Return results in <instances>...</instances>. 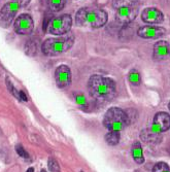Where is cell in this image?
I'll use <instances>...</instances> for the list:
<instances>
[{
  "mask_svg": "<svg viewBox=\"0 0 170 172\" xmlns=\"http://www.w3.org/2000/svg\"><path fill=\"white\" fill-rule=\"evenodd\" d=\"M88 89L90 95L100 103L110 102L116 96V83L102 75H92L88 83Z\"/></svg>",
  "mask_w": 170,
  "mask_h": 172,
  "instance_id": "obj_1",
  "label": "cell"
},
{
  "mask_svg": "<svg viewBox=\"0 0 170 172\" xmlns=\"http://www.w3.org/2000/svg\"><path fill=\"white\" fill-rule=\"evenodd\" d=\"M107 22V14L101 8L83 7L75 16V23L77 26H85L89 24L93 28L103 27Z\"/></svg>",
  "mask_w": 170,
  "mask_h": 172,
  "instance_id": "obj_2",
  "label": "cell"
},
{
  "mask_svg": "<svg viewBox=\"0 0 170 172\" xmlns=\"http://www.w3.org/2000/svg\"><path fill=\"white\" fill-rule=\"evenodd\" d=\"M74 43L73 35H67L57 38H49L41 45L42 53L47 56H57L68 51Z\"/></svg>",
  "mask_w": 170,
  "mask_h": 172,
  "instance_id": "obj_3",
  "label": "cell"
},
{
  "mask_svg": "<svg viewBox=\"0 0 170 172\" xmlns=\"http://www.w3.org/2000/svg\"><path fill=\"white\" fill-rule=\"evenodd\" d=\"M128 124L127 114L121 108L112 107L106 111L103 119V125L109 131H120L125 128V126Z\"/></svg>",
  "mask_w": 170,
  "mask_h": 172,
  "instance_id": "obj_4",
  "label": "cell"
},
{
  "mask_svg": "<svg viewBox=\"0 0 170 172\" xmlns=\"http://www.w3.org/2000/svg\"><path fill=\"white\" fill-rule=\"evenodd\" d=\"M72 27V18L70 15H62L51 19L47 26V32L54 35H63L70 31Z\"/></svg>",
  "mask_w": 170,
  "mask_h": 172,
  "instance_id": "obj_5",
  "label": "cell"
},
{
  "mask_svg": "<svg viewBox=\"0 0 170 172\" xmlns=\"http://www.w3.org/2000/svg\"><path fill=\"white\" fill-rule=\"evenodd\" d=\"M19 8H20V5L18 4L15 0L6 3L0 10V26L3 28L9 27V25L15 19Z\"/></svg>",
  "mask_w": 170,
  "mask_h": 172,
  "instance_id": "obj_6",
  "label": "cell"
},
{
  "mask_svg": "<svg viewBox=\"0 0 170 172\" xmlns=\"http://www.w3.org/2000/svg\"><path fill=\"white\" fill-rule=\"evenodd\" d=\"M34 28L33 19L30 15L24 14L17 18L15 21V30L18 34L21 35H29L32 33Z\"/></svg>",
  "mask_w": 170,
  "mask_h": 172,
  "instance_id": "obj_7",
  "label": "cell"
},
{
  "mask_svg": "<svg viewBox=\"0 0 170 172\" xmlns=\"http://www.w3.org/2000/svg\"><path fill=\"white\" fill-rule=\"evenodd\" d=\"M138 14V8L135 5L133 6H128V7H122L116 9V20L119 24L123 25H128L131 24L135 20L136 16Z\"/></svg>",
  "mask_w": 170,
  "mask_h": 172,
  "instance_id": "obj_8",
  "label": "cell"
},
{
  "mask_svg": "<svg viewBox=\"0 0 170 172\" xmlns=\"http://www.w3.org/2000/svg\"><path fill=\"white\" fill-rule=\"evenodd\" d=\"M166 30L165 28L157 26V25H146L138 29L137 34L141 38L146 39H157L160 38L163 35H165Z\"/></svg>",
  "mask_w": 170,
  "mask_h": 172,
  "instance_id": "obj_9",
  "label": "cell"
},
{
  "mask_svg": "<svg viewBox=\"0 0 170 172\" xmlns=\"http://www.w3.org/2000/svg\"><path fill=\"white\" fill-rule=\"evenodd\" d=\"M55 79L58 88L65 89L71 83V71L67 65L62 64L56 69Z\"/></svg>",
  "mask_w": 170,
  "mask_h": 172,
  "instance_id": "obj_10",
  "label": "cell"
},
{
  "mask_svg": "<svg viewBox=\"0 0 170 172\" xmlns=\"http://www.w3.org/2000/svg\"><path fill=\"white\" fill-rule=\"evenodd\" d=\"M141 19L144 23L150 25L160 24L164 20L162 12L156 7H148L141 12Z\"/></svg>",
  "mask_w": 170,
  "mask_h": 172,
  "instance_id": "obj_11",
  "label": "cell"
},
{
  "mask_svg": "<svg viewBox=\"0 0 170 172\" xmlns=\"http://www.w3.org/2000/svg\"><path fill=\"white\" fill-rule=\"evenodd\" d=\"M153 128L158 132H164L170 129V114L166 112H158L154 118Z\"/></svg>",
  "mask_w": 170,
  "mask_h": 172,
  "instance_id": "obj_12",
  "label": "cell"
},
{
  "mask_svg": "<svg viewBox=\"0 0 170 172\" xmlns=\"http://www.w3.org/2000/svg\"><path fill=\"white\" fill-rule=\"evenodd\" d=\"M170 54V47L168 42L166 41H158L157 43H155L154 45V53H153V57L154 59L157 60V61H161V60H164L165 58H167Z\"/></svg>",
  "mask_w": 170,
  "mask_h": 172,
  "instance_id": "obj_13",
  "label": "cell"
},
{
  "mask_svg": "<svg viewBox=\"0 0 170 172\" xmlns=\"http://www.w3.org/2000/svg\"><path fill=\"white\" fill-rule=\"evenodd\" d=\"M140 136L143 141H146V142L156 143L160 140V132H158L153 127L150 129H148V130H143Z\"/></svg>",
  "mask_w": 170,
  "mask_h": 172,
  "instance_id": "obj_14",
  "label": "cell"
},
{
  "mask_svg": "<svg viewBox=\"0 0 170 172\" xmlns=\"http://www.w3.org/2000/svg\"><path fill=\"white\" fill-rule=\"evenodd\" d=\"M132 155L133 159L137 164H142L144 162V158H143L142 148L139 142H135L132 146Z\"/></svg>",
  "mask_w": 170,
  "mask_h": 172,
  "instance_id": "obj_15",
  "label": "cell"
},
{
  "mask_svg": "<svg viewBox=\"0 0 170 172\" xmlns=\"http://www.w3.org/2000/svg\"><path fill=\"white\" fill-rule=\"evenodd\" d=\"M45 2H47L49 9L54 12H57L65 7L67 0H45Z\"/></svg>",
  "mask_w": 170,
  "mask_h": 172,
  "instance_id": "obj_16",
  "label": "cell"
},
{
  "mask_svg": "<svg viewBox=\"0 0 170 172\" xmlns=\"http://www.w3.org/2000/svg\"><path fill=\"white\" fill-rule=\"evenodd\" d=\"M134 35V28L131 27L130 24L125 25L123 27V29L120 32V39L124 40H129L130 38H132Z\"/></svg>",
  "mask_w": 170,
  "mask_h": 172,
  "instance_id": "obj_17",
  "label": "cell"
},
{
  "mask_svg": "<svg viewBox=\"0 0 170 172\" xmlns=\"http://www.w3.org/2000/svg\"><path fill=\"white\" fill-rule=\"evenodd\" d=\"M139 0H112V6L116 9L122 7H128V6H133Z\"/></svg>",
  "mask_w": 170,
  "mask_h": 172,
  "instance_id": "obj_18",
  "label": "cell"
},
{
  "mask_svg": "<svg viewBox=\"0 0 170 172\" xmlns=\"http://www.w3.org/2000/svg\"><path fill=\"white\" fill-rule=\"evenodd\" d=\"M105 141L109 145H116L120 141V132L118 131H109L105 135Z\"/></svg>",
  "mask_w": 170,
  "mask_h": 172,
  "instance_id": "obj_19",
  "label": "cell"
},
{
  "mask_svg": "<svg viewBox=\"0 0 170 172\" xmlns=\"http://www.w3.org/2000/svg\"><path fill=\"white\" fill-rule=\"evenodd\" d=\"M25 53L29 57H34L37 53V45L34 40L30 39L25 44Z\"/></svg>",
  "mask_w": 170,
  "mask_h": 172,
  "instance_id": "obj_20",
  "label": "cell"
},
{
  "mask_svg": "<svg viewBox=\"0 0 170 172\" xmlns=\"http://www.w3.org/2000/svg\"><path fill=\"white\" fill-rule=\"evenodd\" d=\"M153 172H170V167L168 166V164L164 162L157 163L154 166Z\"/></svg>",
  "mask_w": 170,
  "mask_h": 172,
  "instance_id": "obj_21",
  "label": "cell"
},
{
  "mask_svg": "<svg viewBox=\"0 0 170 172\" xmlns=\"http://www.w3.org/2000/svg\"><path fill=\"white\" fill-rule=\"evenodd\" d=\"M47 166H49V169L51 170V172H60V166L58 164L55 159L53 158H49V161H47Z\"/></svg>",
  "mask_w": 170,
  "mask_h": 172,
  "instance_id": "obj_22",
  "label": "cell"
},
{
  "mask_svg": "<svg viewBox=\"0 0 170 172\" xmlns=\"http://www.w3.org/2000/svg\"><path fill=\"white\" fill-rule=\"evenodd\" d=\"M129 81L134 85H138L140 83V75L136 70H132L129 74Z\"/></svg>",
  "mask_w": 170,
  "mask_h": 172,
  "instance_id": "obj_23",
  "label": "cell"
},
{
  "mask_svg": "<svg viewBox=\"0 0 170 172\" xmlns=\"http://www.w3.org/2000/svg\"><path fill=\"white\" fill-rule=\"evenodd\" d=\"M5 81H6V87H7V89H8V91L10 92V93L14 95V96L16 97V98H18V99H20V97H19V92L16 90V88L14 87V85L12 84V81L8 79V77H6V79H5Z\"/></svg>",
  "mask_w": 170,
  "mask_h": 172,
  "instance_id": "obj_24",
  "label": "cell"
},
{
  "mask_svg": "<svg viewBox=\"0 0 170 172\" xmlns=\"http://www.w3.org/2000/svg\"><path fill=\"white\" fill-rule=\"evenodd\" d=\"M16 152H17V154L20 156L21 158H26V159H28V158H29L28 152L25 150V148H23L21 144H17V145H16Z\"/></svg>",
  "mask_w": 170,
  "mask_h": 172,
  "instance_id": "obj_25",
  "label": "cell"
},
{
  "mask_svg": "<svg viewBox=\"0 0 170 172\" xmlns=\"http://www.w3.org/2000/svg\"><path fill=\"white\" fill-rule=\"evenodd\" d=\"M15 1L20 5V7H25V6H27L30 2V0H15Z\"/></svg>",
  "mask_w": 170,
  "mask_h": 172,
  "instance_id": "obj_26",
  "label": "cell"
},
{
  "mask_svg": "<svg viewBox=\"0 0 170 172\" xmlns=\"http://www.w3.org/2000/svg\"><path fill=\"white\" fill-rule=\"evenodd\" d=\"M19 97H20V100H22V101H27L28 100L27 96H26V94H25L23 91L19 92Z\"/></svg>",
  "mask_w": 170,
  "mask_h": 172,
  "instance_id": "obj_27",
  "label": "cell"
},
{
  "mask_svg": "<svg viewBox=\"0 0 170 172\" xmlns=\"http://www.w3.org/2000/svg\"><path fill=\"white\" fill-rule=\"evenodd\" d=\"M160 2L162 3L163 5H168V6H170V0H160Z\"/></svg>",
  "mask_w": 170,
  "mask_h": 172,
  "instance_id": "obj_28",
  "label": "cell"
},
{
  "mask_svg": "<svg viewBox=\"0 0 170 172\" xmlns=\"http://www.w3.org/2000/svg\"><path fill=\"white\" fill-rule=\"evenodd\" d=\"M77 101L79 102V103H81V104H83V102H84V97H81V96H79L77 98Z\"/></svg>",
  "mask_w": 170,
  "mask_h": 172,
  "instance_id": "obj_29",
  "label": "cell"
},
{
  "mask_svg": "<svg viewBox=\"0 0 170 172\" xmlns=\"http://www.w3.org/2000/svg\"><path fill=\"white\" fill-rule=\"evenodd\" d=\"M26 172H34V168L33 167H30V168H28V170Z\"/></svg>",
  "mask_w": 170,
  "mask_h": 172,
  "instance_id": "obj_30",
  "label": "cell"
},
{
  "mask_svg": "<svg viewBox=\"0 0 170 172\" xmlns=\"http://www.w3.org/2000/svg\"><path fill=\"white\" fill-rule=\"evenodd\" d=\"M40 172H47V170H45V169H43V170H41V171H40Z\"/></svg>",
  "mask_w": 170,
  "mask_h": 172,
  "instance_id": "obj_31",
  "label": "cell"
},
{
  "mask_svg": "<svg viewBox=\"0 0 170 172\" xmlns=\"http://www.w3.org/2000/svg\"><path fill=\"white\" fill-rule=\"evenodd\" d=\"M168 108H169V110H170V102H169V104H168Z\"/></svg>",
  "mask_w": 170,
  "mask_h": 172,
  "instance_id": "obj_32",
  "label": "cell"
}]
</instances>
